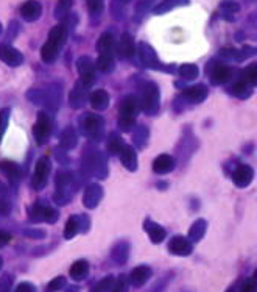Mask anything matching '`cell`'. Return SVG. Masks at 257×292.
Returning <instances> with one entry per match:
<instances>
[{
	"mask_svg": "<svg viewBox=\"0 0 257 292\" xmlns=\"http://www.w3.org/2000/svg\"><path fill=\"white\" fill-rule=\"evenodd\" d=\"M183 4H187V0H164V2L156 8V13H164L167 10H172L175 7H180Z\"/></svg>",
	"mask_w": 257,
	"mask_h": 292,
	"instance_id": "cell-23",
	"label": "cell"
},
{
	"mask_svg": "<svg viewBox=\"0 0 257 292\" xmlns=\"http://www.w3.org/2000/svg\"><path fill=\"white\" fill-rule=\"evenodd\" d=\"M5 114H7V111H2V112H0V136H2V132H4V127H5V121H4Z\"/></svg>",
	"mask_w": 257,
	"mask_h": 292,
	"instance_id": "cell-35",
	"label": "cell"
},
{
	"mask_svg": "<svg viewBox=\"0 0 257 292\" xmlns=\"http://www.w3.org/2000/svg\"><path fill=\"white\" fill-rule=\"evenodd\" d=\"M52 132V122L49 119V116L45 112H39L38 114V122L35 125V136L38 139V142H45L50 136Z\"/></svg>",
	"mask_w": 257,
	"mask_h": 292,
	"instance_id": "cell-4",
	"label": "cell"
},
{
	"mask_svg": "<svg viewBox=\"0 0 257 292\" xmlns=\"http://www.w3.org/2000/svg\"><path fill=\"white\" fill-rule=\"evenodd\" d=\"M175 166V161L172 156L168 155H160L154 159V163H153V170L157 172V173H167L173 169Z\"/></svg>",
	"mask_w": 257,
	"mask_h": 292,
	"instance_id": "cell-10",
	"label": "cell"
},
{
	"mask_svg": "<svg viewBox=\"0 0 257 292\" xmlns=\"http://www.w3.org/2000/svg\"><path fill=\"white\" fill-rule=\"evenodd\" d=\"M123 2H130V0H123Z\"/></svg>",
	"mask_w": 257,
	"mask_h": 292,
	"instance_id": "cell-38",
	"label": "cell"
},
{
	"mask_svg": "<svg viewBox=\"0 0 257 292\" xmlns=\"http://www.w3.org/2000/svg\"><path fill=\"white\" fill-rule=\"evenodd\" d=\"M0 169H2L4 173L8 178H11V180H18L21 175V167L16 163H13V161H4V163L0 164Z\"/></svg>",
	"mask_w": 257,
	"mask_h": 292,
	"instance_id": "cell-17",
	"label": "cell"
},
{
	"mask_svg": "<svg viewBox=\"0 0 257 292\" xmlns=\"http://www.w3.org/2000/svg\"><path fill=\"white\" fill-rule=\"evenodd\" d=\"M119 55H122L123 58H131L133 53H134V44H133V38L125 33L122 38H120V42H119V48H117Z\"/></svg>",
	"mask_w": 257,
	"mask_h": 292,
	"instance_id": "cell-12",
	"label": "cell"
},
{
	"mask_svg": "<svg viewBox=\"0 0 257 292\" xmlns=\"http://www.w3.org/2000/svg\"><path fill=\"white\" fill-rule=\"evenodd\" d=\"M11 239V236L7 231H0V247H4L5 244H8Z\"/></svg>",
	"mask_w": 257,
	"mask_h": 292,
	"instance_id": "cell-34",
	"label": "cell"
},
{
	"mask_svg": "<svg viewBox=\"0 0 257 292\" xmlns=\"http://www.w3.org/2000/svg\"><path fill=\"white\" fill-rule=\"evenodd\" d=\"M136 114H137V103L133 97H128V99H125V102L122 103L119 122L122 124V127H130L131 124H134Z\"/></svg>",
	"mask_w": 257,
	"mask_h": 292,
	"instance_id": "cell-2",
	"label": "cell"
},
{
	"mask_svg": "<svg viewBox=\"0 0 257 292\" xmlns=\"http://www.w3.org/2000/svg\"><path fill=\"white\" fill-rule=\"evenodd\" d=\"M10 286H11V277L5 275V277L0 280V292H10Z\"/></svg>",
	"mask_w": 257,
	"mask_h": 292,
	"instance_id": "cell-30",
	"label": "cell"
},
{
	"mask_svg": "<svg viewBox=\"0 0 257 292\" xmlns=\"http://www.w3.org/2000/svg\"><path fill=\"white\" fill-rule=\"evenodd\" d=\"M16 292H36L35 290V286H31L30 283H21L16 289Z\"/></svg>",
	"mask_w": 257,
	"mask_h": 292,
	"instance_id": "cell-33",
	"label": "cell"
},
{
	"mask_svg": "<svg viewBox=\"0 0 257 292\" xmlns=\"http://www.w3.org/2000/svg\"><path fill=\"white\" fill-rule=\"evenodd\" d=\"M72 4H73V0H58L56 10H55L56 18H64V16H66L70 11Z\"/></svg>",
	"mask_w": 257,
	"mask_h": 292,
	"instance_id": "cell-21",
	"label": "cell"
},
{
	"mask_svg": "<svg viewBox=\"0 0 257 292\" xmlns=\"http://www.w3.org/2000/svg\"><path fill=\"white\" fill-rule=\"evenodd\" d=\"M181 74L187 75V77H197V66H184L181 69Z\"/></svg>",
	"mask_w": 257,
	"mask_h": 292,
	"instance_id": "cell-32",
	"label": "cell"
},
{
	"mask_svg": "<svg viewBox=\"0 0 257 292\" xmlns=\"http://www.w3.org/2000/svg\"><path fill=\"white\" fill-rule=\"evenodd\" d=\"M243 78L246 80V82H249V85H255V82H257V64H251L249 68H246Z\"/></svg>",
	"mask_w": 257,
	"mask_h": 292,
	"instance_id": "cell-25",
	"label": "cell"
},
{
	"mask_svg": "<svg viewBox=\"0 0 257 292\" xmlns=\"http://www.w3.org/2000/svg\"><path fill=\"white\" fill-rule=\"evenodd\" d=\"M150 238L153 242H160L164 238H165V231L162 226H159V225H153L151 226V230H150Z\"/></svg>",
	"mask_w": 257,
	"mask_h": 292,
	"instance_id": "cell-24",
	"label": "cell"
},
{
	"mask_svg": "<svg viewBox=\"0 0 257 292\" xmlns=\"http://www.w3.org/2000/svg\"><path fill=\"white\" fill-rule=\"evenodd\" d=\"M0 33H2V24H0Z\"/></svg>",
	"mask_w": 257,
	"mask_h": 292,
	"instance_id": "cell-36",
	"label": "cell"
},
{
	"mask_svg": "<svg viewBox=\"0 0 257 292\" xmlns=\"http://www.w3.org/2000/svg\"><path fill=\"white\" fill-rule=\"evenodd\" d=\"M42 13V7L39 2H36V0H28V2H25L22 7H21V14L22 18L28 22H33L36 21L39 16Z\"/></svg>",
	"mask_w": 257,
	"mask_h": 292,
	"instance_id": "cell-6",
	"label": "cell"
},
{
	"mask_svg": "<svg viewBox=\"0 0 257 292\" xmlns=\"http://www.w3.org/2000/svg\"><path fill=\"white\" fill-rule=\"evenodd\" d=\"M111 290H112V292H126V281H125V278L122 277L114 286H112Z\"/></svg>",
	"mask_w": 257,
	"mask_h": 292,
	"instance_id": "cell-31",
	"label": "cell"
},
{
	"mask_svg": "<svg viewBox=\"0 0 257 292\" xmlns=\"http://www.w3.org/2000/svg\"><path fill=\"white\" fill-rule=\"evenodd\" d=\"M0 267H2V259H0Z\"/></svg>",
	"mask_w": 257,
	"mask_h": 292,
	"instance_id": "cell-37",
	"label": "cell"
},
{
	"mask_svg": "<svg viewBox=\"0 0 257 292\" xmlns=\"http://www.w3.org/2000/svg\"><path fill=\"white\" fill-rule=\"evenodd\" d=\"M64 286H66V278H64V277H58V278H53V280L50 281L49 289H50L52 292H56V290L62 289Z\"/></svg>",
	"mask_w": 257,
	"mask_h": 292,
	"instance_id": "cell-27",
	"label": "cell"
},
{
	"mask_svg": "<svg viewBox=\"0 0 257 292\" xmlns=\"http://www.w3.org/2000/svg\"><path fill=\"white\" fill-rule=\"evenodd\" d=\"M252 178V170L249 166H238L235 173H234V180L237 186H246Z\"/></svg>",
	"mask_w": 257,
	"mask_h": 292,
	"instance_id": "cell-14",
	"label": "cell"
},
{
	"mask_svg": "<svg viewBox=\"0 0 257 292\" xmlns=\"http://www.w3.org/2000/svg\"><path fill=\"white\" fill-rule=\"evenodd\" d=\"M97 66L103 72H111L112 69H114V58L109 56V55H100L99 61H97Z\"/></svg>",
	"mask_w": 257,
	"mask_h": 292,
	"instance_id": "cell-20",
	"label": "cell"
},
{
	"mask_svg": "<svg viewBox=\"0 0 257 292\" xmlns=\"http://www.w3.org/2000/svg\"><path fill=\"white\" fill-rule=\"evenodd\" d=\"M67 39V28L66 25H56L49 33V39L42 45L41 56L45 63H53L61 52V48Z\"/></svg>",
	"mask_w": 257,
	"mask_h": 292,
	"instance_id": "cell-1",
	"label": "cell"
},
{
	"mask_svg": "<svg viewBox=\"0 0 257 292\" xmlns=\"http://www.w3.org/2000/svg\"><path fill=\"white\" fill-rule=\"evenodd\" d=\"M122 155V159H123V163L130 167V169H134L136 167V152L131 149V147H128V145H125V147L122 149L120 152Z\"/></svg>",
	"mask_w": 257,
	"mask_h": 292,
	"instance_id": "cell-19",
	"label": "cell"
},
{
	"mask_svg": "<svg viewBox=\"0 0 257 292\" xmlns=\"http://www.w3.org/2000/svg\"><path fill=\"white\" fill-rule=\"evenodd\" d=\"M255 290H257V287H255L254 278L245 280V283L242 284V289H240V292H255Z\"/></svg>",
	"mask_w": 257,
	"mask_h": 292,
	"instance_id": "cell-29",
	"label": "cell"
},
{
	"mask_svg": "<svg viewBox=\"0 0 257 292\" xmlns=\"http://www.w3.org/2000/svg\"><path fill=\"white\" fill-rule=\"evenodd\" d=\"M232 77V71L228 66H215L212 71V82L215 85H221V83H226L228 80Z\"/></svg>",
	"mask_w": 257,
	"mask_h": 292,
	"instance_id": "cell-13",
	"label": "cell"
},
{
	"mask_svg": "<svg viewBox=\"0 0 257 292\" xmlns=\"http://www.w3.org/2000/svg\"><path fill=\"white\" fill-rule=\"evenodd\" d=\"M190 250L192 247L184 238H175L170 244V252H173L175 255H189Z\"/></svg>",
	"mask_w": 257,
	"mask_h": 292,
	"instance_id": "cell-15",
	"label": "cell"
},
{
	"mask_svg": "<svg viewBox=\"0 0 257 292\" xmlns=\"http://www.w3.org/2000/svg\"><path fill=\"white\" fill-rule=\"evenodd\" d=\"M49 173H50V161L44 156V158H41V159L38 161L36 167H35L33 185H35L36 189H41L42 186H45L47 178H49Z\"/></svg>",
	"mask_w": 257,
	"mask_h": 292,
	"instance_id": "cell-3",
	"label": "cell"
},
{
	"mask_svg": "<svg viewBox=\"0 0 257 292\" xmlns=\"http://www.w3.org/2000/svg\"><path fill=\"white\" fill-rule=\"evenodd\" d=\"M114 48H116V41H114V36L111 33H103L97 42V50L100 55H109L112 56L114 53Z\"/></svg>",
	"mask_w": 257,
	"mask_h": 292,
	"instance_id": "cell-9",
	"label": "cell"
},
{
	"mask_svg": "<svg viewBox=\"0 0 257 292\" xmlns=\"http://www.w3.org/2000/svg\"><path fill=\"white\" fill-rule=\"evenodd\" d=\"M0 60L7 64H10V66H19V64L24 61V56L19 50H16L14 47H11L8 44H2L0 45Z\"/></svg>",
	"mask_w": 257,
	"mask_h": 292,
	"instance_id": "cell-5",
	"label": "cell"
},
{
	"mask_svg": "<svg viewBox=\"0 0 257 292\" xmlns=\"http://www.w3.org/2000/svg\"><path fill=\"white\" fill-rule=\"evenodd\" d=\"M88 2H91V0H88Z\"/></svg>",
	"mask_w": 257,
	"mask_h": 292,
	"instance_id": "cell-39",
	"label": "cell"
},
{
	"mask_svg": "<svg viewBox=\"0 0 257 292\" xmlns=\"http://www.w3.org/2000/svg\"><path fill=\"white\" fill-rule=\"evenodd\" d=\"M112 286H114V278L106 277V278H103L102 281H99L97 284H95L91 292H109L112 289Z\"/></svg>",
	"mask_w": 257,
	"mask_h": 292,
	"instance_id": "cell-22",
	"label": "cell"
},
{
	"mask_svg": "<svg viewBox=\"0 0 257 292\" xmlns=\"http://www.w3.org/2000/svg\"><path fill=\"white\" fill-rule=\"evenodd\" d=\"M91 103H92V106H95L97 109H103L108 103H109V97H108V94L105 92V91H95V92H92V95H91Z\"/></svg>",
	"mask_w": 257,
	"mask_h": 292,
	"instance_id": "cell-16",
	"label": "cell"
},
{
	"mask_svg": "<svg viewBox=\"0 0 257 292\" xmlns=\"http://www.w3.org/2000/svg\"><path fill=\"white\" fill-rule=\"evenodd\" d=\"M206 95V89L203 86H195V88H189L184 91V97L190 102H201Z\"/></svg>",
	"mask_w": 257,
	"mask_h": 292,
	"instance_id": "cell-18",
	"label": "cell"
},
{
	"mask_svg": "<svg viewBox=\"0 0 257 292\" xmlns=\"http://www.w3.org/2000/svg\"><path fill=\"white\" fill-rule=\"evenodd\" d=\"M88 273H89V264L84 259H79V261L73 263L70 267V277L76 281L84 280L88 277Z\"/></svg>",
	"mask_w": 257,
	"mask_h": 292,
	"instance_id": "cell-11",
	"label": "cell"
},
{
	"mask_svg": "<svg viewBox=\"0 0 257 292\" xmlns=\"http://www.w3.org/2000/svg\"><path fill=\"white\" fill-rule=\"evenodd\" d=\"M151 277V269L148 266H137L131 275H130V281L133 286L136 287H140L142 284H145Z\"/></svg>",
	"mask_w": 257,
	"mask_h": 292,
	"instance_id": "cell-8",
	"label": "cell"
},
{
	"mask_svg": "<svg viewBox=\"0 0 257 292\" xmlns=\"http://www.w3.org/2000/svg\"><path fill=\"white\" fill-rule=\"evenodd\" d=\"M123 147H125V144H123V141H122L120 138L112 139V141H111V144H109V149H111V152H114V153H120Z\"/></svg>",
	"mask_w": 257,
	"mask_h": 292,
	"instance_id": "cell-28",
	"label": "cell"
},
{
	"mask_svg": "<svg viewBox=\"0 0 257 292\" xmlns=\"http://www.w3.org/2000/svg\"><path fill=\"white\" fill-rule=\"evenodd\" d=\"M76 230H78V220H76V217H70L67 225H66V231H64L66 235H64V236H66L67 239H70V238L75 236Z\"/></svg>",
	"mask_w": 257,
	"mask_h": 292,
	"instance_id": "cell-26",
	"label": "cell"
},
{
	"mask_svg": "<svg viewBox=\"0 0 257 292\" xmlns=\"http://www.w3.org/2000/svg\"><path fill=\"white\" fill-rule=\"evenodd\" d=\"M30 217L39 222V220H49V222H55L56 219V213L49 208V206H39V205H35V206H31L30 209Z\"/></svg>",
	"mask_w": 257,
	"mask_h": 292,
	"instance_id": "cell-7",
	"label": "cell"
}]
</instances>
